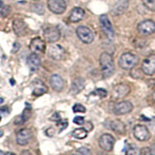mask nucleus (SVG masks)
I'll list each match as a JSON object with an SVG mask.
<instances>
[{"label":"nucleus","instance_id":"obj_35","mask_svg":"<svg viewBox=\"0 0 155 155\" xmlns=\"http://www.w3.org/2000/svg\"><path fill=\"white\" fill-rule=\"evenodd\" d=\"M19 48H21V45H19V43H15L14 44V48H13V52H17L18 50H19Z\"/></svg>","mask_w":155,"mask_h":155},{"label":"nucleus","instance_id":"obj_41","mask_svg":"<svg viewBox=\"0 0 155 155\" xmlns=\"http://www.w3.org/2000/svg\"><path fill=\"white\" fill-rule=\"evenodd\" d=\"M6 155H17V154H15L14 152H7Z\"/></svg>","mask_w":155,"mask_h":155},{"label":"nucleus","instance_id":"obj_27","mask_svg":"<svg viewBox=\"0 0 155 155\" xmlns=\"http://www.w3.org/2000/svg\"><path fill=\"white\" fill-rule=\"evenodd\" d=\"M142 2L149 11L155 12V0H142Z\"/></svg>","mask_w":155,"mask_h":155},{"label":"nucleus","instance_id":"obj_37","mask_svg":"<svg viewBox=\"0 0 155 155\" xmlns=\"http://www.w3.org/2000/svg\"><path fill=\"white\" fill-rule=\"evenodd\" d=\"M51 119V120H55V121H59L60 120V116H59V114L56 113V114H54L52 115V117Z\"/></svg>","mask_w":155,"mask_h":155},{"label":"nucleus","instance_id":"obj_15","mask_svg":"<svg viewBox=\"0 0 155 155\" xmlns=\"http://www.w3.org/2000/svg\"><path fill=\"white\" fill-rule=\"evenodd\" d=\"M65 55V50L64 48L61 47L60 45H51L48 48V56L52 58L53 60H60Z\"/></svg>","mask_w":155,"mask_h":155},{"label":"nucleus","instance_id":"obj_11","mask_svg":"<svg viewBox=\"0 0 155 155\" xmlns=\"http://www.w3.org/2000/svg\"><path fill=\"white\" fill-rule=\"evenodd\" d=\"M130 93V86L125 84H118L114 86L113 88V98L118 100L124 98Z\"/></svg>","mask_w":155,"mask_h":155},{"label":"nucleus","instance_id":"obj_33","mask_svg":"<svg viewBox=\"0 0 155 155\" xmlns=\"http://www.w3.org/2000/svg\"><path fill=\"white\" fill-rule=\"evenodd\" d=\"M57 125L58 126H60V129H59V132H61L62 130H64L67 126H68V121L67 120H59V121H57Z\"/></svg>","mask_w":155,"mask_h":155},{"label":"nucleus","instance_id":"obj_34","mask_svg":"<svg viewBox=\"0 0 155 155\" xmlns=\"http://www.w3.org/2000/svg\"><path fill=\"white\" fill-rule=\"evenodd\" d=\"M73 121H74L75 124H78V125L84 124V116H76Z\"/></svg>","mask_w":155,"mask_h":155},{"label":"nucleus","instance_id":"obj_10","mask_svg":"<svg viewBox=\"0 0 155 155\" xmlns=\"http://www.w3.org/2000/svg\"><path fill=\"white\" fill-rule=\"evenodd\" d=\"M133 110V105L129 101H121L114 106V113L117 115H122L131 113Z\"/></svg>","mask_w":155,"mask_h":155},{"label":"nucleus","instance_id":"obj_19","mask_svg":"<svg viewBox=\"0 0 155 155\" xmlns=\"http://www.w3.org/2000/svg\"><path fill=\"white\" fill-rule=\"evenodd\" d=\"M84 10L80 7H76L71 11L69 16V21L71 22H79L84 18Z\"/></svg>","mask_w":155,"mask_h":155},{"label":"nucleus","instance_id":"obj_42","mask_svg":"<svg viewBox=\"0 0 155 155\" xmlns=\"http://www.w3.org/2000/svg\"><path fill=\"white\" fill-rule=\"evenodd\" d=\"M2 7H3V2L0 0V8H2Z\"/></svg>","mask_w":155,"mask_h":155},{"label":"nucleus","instance_id":"obj_13","mask_svg":"<svg viewBox=\"0 0 155 155\" xmlns=\"http://www.w3.org/2000/svg\"><path fill=\"white\" fill-rule=\"evenodd\" d=\"M99 145L105 151H111L114 145V138L110 134H103L99 139Z\"/></svg>","mask_w":155,"mask_h":155},{"label":"nucleus","instance_id":"obj_7","mask_svg":"<svg viewBox=\"0 0 155 155\" xmlns=\"http://www.w3.org/2000/svg\"><path fill=\"white\" fill-rule=\"evenodd\" d=\"M46 42L40 37H36L31 40L29 44V48L32 51V53H36V54H43L46 52Z\"/></svg>","mask_w":155,"mask_h":155},{"label":"nucleus","instance_id":"obj_17","mask_svg":"<svg viewBox=\"0 0 155 155\" xmlns=\"http://www.w3.org/2000/svg\"><path fill=\"white\" fill-rule=\"evenodd\" d=\"M27 65L31 71H37L41 66V60L39 55L36 54V53H31L27 57Z\"/></svg>","mask_w":155,"mask_h":155},{"label":"nucleus","instance_id":"obj_46","mask_svg":"<svg viewBox=\"0 0 155 155\" xmlns=\"http://www.w3.org/2000/svg\"><path fill=\"white\" fill-rule=\"evenodd\" d=\"M34 1H38V0H34Z\"/></svg>","mask_w":155,"mask_h":155},{"label":"nucleus","instance_id":"obj_6","mask_svg":"<svg viewBox=\"0 0 155 155\" xmlns=\"http://www.w3.org/2000/svg\"><path fill=\"white\" fill-rule=\"evenodd\" d=\"M48 7L53 14L61 15L66 11L67 4L65 0H48Z\"/></svg>","mask_w":155,"mask_h":155},{"label":"nucleus","instance_id":"obj_32","mask_svg":"<svg viewBox=\"0 0 155 155\" xmlns=\"http://www.w3.org/2000/svg\"><path fill=\"white\" fill-rule=\"evenodd\" d=\"M78 152L81 153V155H91V151H90V150L87 148V147H80L79 149H78Z\"/></svg>","mask_w":155,"mask_h":155},{"label":"nucleus","instance_id":"obj_45","mask_svg":"<svg viewBox=\"0 0 155 155\" xmlns=\"http://www.w3.org/2000/svg\"><path fill=\"white\" fill-rule=\"evenodd\" d=\"M3 102H4V99L3 98H0V104H2Z\"/></svg>","mask_w":155,"mask_h":155},{"label":"nucleus","instance_id":"obj_3","mask_svg":"<svg viewBox=\"0 0 155 155\" xmlns=\"http://www.w3.org/2000/svg\"><path fill=\"white\" fill-rule=\"evenodd\" d=\"M77 36L84 44H90L94 41V33L89 27L81 25L77 28Z\"/></svg>","mask_w":155,"mask_h":155},{"label":"nucleus","instance_id":"obj_29","mask_svg":"<svg viewBox=\"0 0 155 155\" xmlns=\"http://www.w3.org/2000/svg\"><path fill=\"white\" fill-rule=\"evenodd\" d=\"M10 13H11V8L9 6H3L1 11H0V16L3 18H6L7 16H9Z\"/></svg>","mask_w":155,"mask_h":155},{"label":"nucleus","instance_id":"obj_31","mask_svg":"<svg viewBox=\"0 0 155 155\" xmlns=\"http://www.w3.org/2000/svg\"><path fill=\"white\" fill-rule=\"evenodd\" d=\"M92 94L98 95L100 98H104V97H106L107 94H108V92H107V90H105L103 88H98V89H96Z\"/></svg>","mask_w":155,"mask_h":155},{"label":"nucleus","instance_id":"obj_5","mask_svg":"<svg viewBox=\"0 0 155 155\" xmlns=\"http://www.w3.org/2000/svg\"><path fill=\"white\" fill-rule=\"evenodd\" d=\"M138 31L144 36L151 35L155 32V22L151 19H145L138 24Z\"/></svg>","mask_w":155,"mask_h":155},{"label":"nucleus","instance_id":"obj_36","mask_svg":"<svg viewBox=\"0 0 155 155\" xmlns=\"http://www.w3.org/2000/svg\"><path fill=\"white\" fill-rule=\"evenodd\" d=\"M9 108L8 107H3V108H0V113L1 114H9Z\"/></svg>","mask_w":155,"mask_h":155},{"label":"nucleus","instance_id":"obj_24","mask_svg":"<svg viewBox=\"0 0 155 155\" xmlns=\"http://www.w3.org/2000/svg\"><path fill=\"white\" fill-rule=\"evenodd\" d=\"M34 84L35 86H34V89L32 91V94L34 96H41L47 92V86L43 84V81H38V84L37 82H35Z\"/></svg>","mask_w":155,"mask_h":155},{"label":"nucleus","instance_id":"obj_39","mask_svg":"<svg viewBox=\"0 0 155 155\" xmlns=\"http://www.w3.org/2000/svg\"><path fill=\"white\" fill-rule=\"evenodd\" d=\"M86 126H87V132H88L89 130H92V128H93V126H92V123L91 122H87L86 123Z\"/></svg>","mask_w":155,"mask_h":155},{"label":"nucleus","instance_id":"obj_16","mask_svg":"<svg viewBox=\"0 0 155 155\" xmlns=\"http://www.w3.org/2000/svg\"><path fill=\"white\" fill-rule=\"evenodd\" d=\"M50 84H51V86L52 87L53 90L55 91H62L63 88H64L65 86V81L64 80L62 79V77L57 75V74H53L51 79H50Z\"/></svg>","mask_w":155,"mask_h":155},{"label":"nucleus","instance_id":"obj_18","mask_svg":"<svg viewBox=\"0 0 155 155\" xmlns=\"http://www.w3.org/2000/svg\"><path fill=\"white\" fill-rule=\"evenodd\" d=\"M13 29H14V32L16 33V35H18V37H21L24 35V33H25L26 24L22 19L17 18V19H15L13 22Z\"/></svg>","mask_w":155,"mask_h":155},{"label":"nucleus","instance_id":"obj_40","mask_svg":"<svg viewBox=\"0 0 155 155\" xmlns=\"http://www.w3.org/2000/svg\"><path fill=\"white\" fill-rule=\"evenodd\" d=\"M3 134H4V132H3V130H1V129H0V138H1V137H2V136H3Z\"/></svg>","mask_w":155,"mask_h":155},{"label":"nucleus","instance_id":"obj_1","mask_svg":"<svg viewBox=\"0 0 155 155\" xmlns=\"http://www.w3.org/2000/svg\"><path fill=\"white\" fill-rule=\"evenodd\" d=\"M100 66L103 78H110L114 73V63L111 54L108 52H103L100 56Z\"/></svg>","mask_w":155,"mask_h":155},{"label":"nucleus","instance_id":"obj_8","mask_svg":"<svg viewBox=\"0 0 155 155\" xmlns=\"http://www.w3.org/2000/svg\"><path fill=\"white\" fill-rule=\"evenodd\" d=\"M142 70L145 75L152 76L155 74V54L148 55L143 61Z\"/></svg>","mask_w":155,"mask_h":155},{"label":"nucleus","instance_id":"obj_47","mask_svg":"<svg viewBox=\"0 0 155 155\" xmlns=\"http://www.w3.org/2000/svg\"><path fill=\"white\" fill-rule=\"evenodd\" d=\"M0 120H1V117H0Z\"/></svg>","mask_w":155,"mask_h":155},{"label":"nucleus","instance_id":"obj_2","mask_svg":"<svg viewBox=\"0 0 155 155\" xmlns=\"http://www.w3.org/2000/svg\"><path fill=\"white\" fill-rule=\"evenodd\" d=\"M138 63V57L132 52H125L120 56L118 64L123 70H131Z\"/></svg>","mask_w":155,"mask_h":155},{"label":"nucleus","instance_id":"obj_38","mask_svg":"<svg viewBox=\"0 0 155 155\" xmlns=\"http://www.w3.org/2000/svg\"><path fill=\"white\" fill-rule=\"evenodd\" d=\"M21 155H32V153L29 151V150H22Z\"/></svg>","mask_w":155,"mask_h":155},{"label":"nucleus","instance_id":"obj_43","mask_svg":"<svg viewBox=\"0 0 155 155\" xmlns=\"http://www.w3.org/2000/svg\"><path fill=\"white\" fill-rule=\"evenodd\" d=\"M0 155H6V153H4L2 150H0Z\"/></svg>","mask_w":155,"mask_h":155},{"label":"nucleus","instance_id":"obj_23","mask_svg":"<svg viewBox=\"0 0 155 155\" xmlns=\"http://www.w3.org/2000/svg\"><path fill=\"white\" fill-rule=\"evenodd\" d=\"M30 115H31V109H30V107H28L27 109L23 110V113L21 115H18V117L15 119V124L16 125L23 124L29 117H30Z\"/></svg>","mask_w":155,"mask_h":155},{"label":"nucleus","instance_id":"obj_4","mask_svg":"<svg viewBox=\"0 0 155 155\" xmlns=\"http://www.w3.org/2000/svg\"><path fill=\"white\" fill-rule=\"evenodd\" d=\"M99 21H100L102 30L104 31L106 36L108 37L110 40H113L114 37V30L113 24H111L108 16H107V15H102L99 18Z\"/></svg>","mask_w":155,"mask_h":155},{"label":"nucleus","instance_id":"obj_9","mask_svg":"<svg viewBox=\"0 0 155 155\" xmlns=\"http://www.w3.org/2000/svg\"><path fill=\"white\" fill-rule=\"evenodd\" d=\"M44 37H45L46 41L50 43H54L59 40L60 31L55 26H48L44 28Z\"/></svg>","mask_w":155,"mask_h":155},{"label":"nucleus","instance_id":"obj_28","mask_svg":"<svg viewBox=\"0 0 155 155\" xmlns=\"http://www.w3.org/2000/svg\"><path fill=\"white\" fill-rule=\"evenodd\" d=\"M143 155H155V143L150 145V147L143 148Z\"/></svg>","mask_w":155,"mask_h":155},{"label":"nucleus","instance_id":"obj_21","mask_svg":"<svg viewBox=\"0 0 155 155\" xmlns=\"http://www.w3.org/2000/svg\"><path fill=\"white\" fill-rule=\"evenodd\" d=\"M84 80L82 78H77L72 82L71 85V93L72 94H78L79 92H81L84 87Z\"/></svg>","mask_w":155,"mask_h":155},{"label":"nucleus","instance_id":"obj_14","mask_svg":"<svg viewBox=\"0 0 155 155\" xmlns=\"http://www.w3.org/2000/svg\"><path fill=\"white\" fill-rule=\"evenodd\" d=\"M32 139V131L28 128L21 129L17 134V143L19 145H26Z\"/></svg>","mask_w":155,"mask_h":155},{"label":"nucleus","instance_id":"obj_26","mask_svg":"<svg viewBox=\"0 0 155 155\" xmlns=\"http://www.w3.org/2000/svg\"><path fill=\"white\" fill-rule=\"evenodd\" d=\"M126 155H140V149L135 144H130L126 149Z\"/></svg>","mask_w":155,"mask_h":155},{"label":"nucleus","instance_id":"obj_44","mask_svg":"<svg viewBox=\"0 0 155 155\" xmlns=\"http://www.w3.org/2000/svg\"><path fill=\"white\" fill-rule=\"evenodd\" d=\"M152 98H153V100L155 101V91L153 92V94H152Z\"/></svg>","mask_w":155,"mask_h":155},{"label":"nucleus","instance_id":"obj_20","mask_svg":"<svg viewBox=\"0 0 155 155\" xmlns=\"http://www.w3.org/2000/svg\"><path fill=\"white\" fill-rule=\"evenodd\" d=\"M109 128L111 129L114 132H116L117 134H125L126 132V128H125V125L122 121H120L118 119H115V120H111L110 121V124H109Z\"/></svg>","mask_w":155,"mask_h":155},{"label":"nucleus","instance_id":"obj_30","mask_svg":"<svg viewBox=\"0 0 155 155\" xmlns=\"http://www.w3.org/2000/svg\"><path fill=\"white\" fill-rule=\"evenodd\" d=\"M85 108L81 104H76L73 107V111L74 113H85Z\"/></svg>","mask_w":155,"mask_h":155},{"label":"nucleus","instance_id":"obj_12","mask_svg":"<svg viewBox=\"0 0 155 155\" xmlns=\"http://www.w3.org/2000/svg\"><path fill=\"white\" fill-rule=\"evenodd\" d=\"M134 136L140 142H147L150 139V133L144 125H136L134 127Z\"/></svg>","mask_w":155,"mask_h":155},{"label":"nucleus","instance_id":"obj_22","mask_svg":"<svg viewBox=\"0 0 155 155\" xmlns=\"http://www.w3.org/2000/svg\"><path fill=\"white\" fill-rule=\"evenodd\" d=\"M128 5H129V2L128 0H120L117 3L115 4V6L114 8V15H121L123 14L126 10L128 8Z\"/></svg>","mask_w":155,"mask_h":155},{"label":"nucleus","instance_id":"obj_25","mask_svg":"<svg viewBox=\"0 0 155 155\" xmlns=\"http://www.w3.org/2000/svg\"><path fill=\"white\" fill-rule=\"evenodd\" d=\"M87 134H88V132H87V130L84 128H77L72 132L73 137H75L76 139H80V140L86 138Z\"/></svg>","mask_w":155,"mask_h":155}]
</instances>
